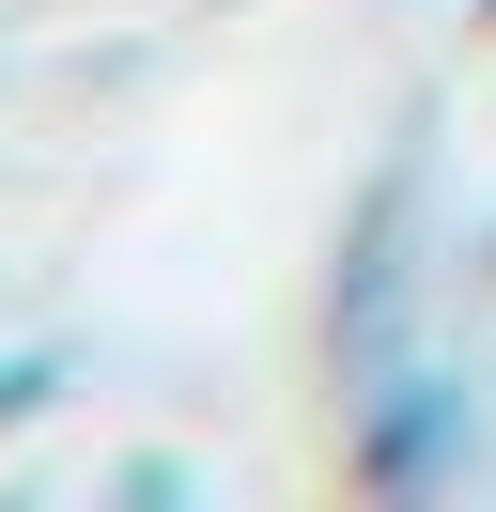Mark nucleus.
Wrapping results in <instances>:
<instances>
[{
  "instance_id": "nucleus-1",
  "label": "nucleus",
  "mask_w": 496,
  "mask_h": 512,
  "mask_svg": "<svg viewBox=\"0 0 496 512\" xmlns=\"http://www.w3.org/2000/svg\"><path fill=\"white\" fill-rule=\"evenodd\" d=\"M31 388H47V373H0V404H31Z\"/></svg>"
}]
</instances>
